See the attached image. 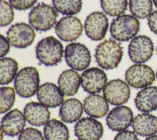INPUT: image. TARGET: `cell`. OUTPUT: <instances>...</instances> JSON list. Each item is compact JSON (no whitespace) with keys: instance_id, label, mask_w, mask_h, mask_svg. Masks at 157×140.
I'll list each match as a JSON object with an SVG mask.
<instances>
[{"instance_id":"cell-1","label":"cell","mask_w":157,"mask_h":140,"mask_svg":"<svg viewBox=\"0 0 157 140\" xmlns=\"http://www.w3.org/2000/svg\"><path fill=\"white\" fill-rule=\"evenodd\" d=\"M123 51L116 41L109 39L100 43L95 50V59L98 64L105 69L117 68L121 61Z\"/></svg>"},{"instance_id":"cell-2","label":"cell","mask_w":157,"mask_h":140,"mask_svg":"<svg viewBox=\"0 0 157 140\" xmlns=\"http://www.w3.org/2000/svg\"><path fill=\"white\" fill-rule=\"evenodd\" d=\"M64 53L61 42L53 36H48L40 40L36 47V58L40 63L52 66L59 63Z\"/></svg>"},{"instance_id":"cell-3","label":"cell","mask_w":157,"mask_h":140,"mask_svg":"<svg viewBox=\"0 0 157 140\" xmlns=\"http://www.w3.org/2000/svg\"><path fill=\"white\" fill-rule=\"evenodd\" d=\"M40 76L38 70L33 66L22 68L17 73L14 86L17 94L25 98L33 96L39 88Z\"/></svg>"},{"instance_id":"cell-4","label":"cell","mask_w":157,"mask_h":140,"mask_svg":"<svg viewBox=\"0 0 157 140\" xmlns=\"http://www.w3.org/2000/svg\"><path fill=\"white\" fill-rule=\"evenodd\" d=\"M140 29L138 19L131 15H122L115 18L110 25L112 37L119 41H128L134 38Z\"/></svg>"},{"instance_id":"cell-5","label":"cell","mask_w":157,"mask_h":140,"mask_svg":"<svg viewBox=\"0 0 157 140\" xmlns=\"http://www.w3.org/2000/svg\"><path fill=\"white\" fill-rule=\"evenodd\" d=\"M57 13L53 7L45 3L34 7L29 14L31 26L37 31H46L56 23Z\"/></svg>"},{"instance_id":"cell-6","label":"cell","mask_w":157,"mask_h":140,"mask_svg":"<svg viewBox=\"0 0 157 140\" xmlns=\"http://www.w3.org/2000/svg\"><path fill=\"white\" fill-rule=\"evenodd\" d=\"M64 58L67 65L75 71L86 69L91 60L89 49L84 44L78 42H72L66 45Z\"/></svg>"},{"instance_id":"cell-7","label":"cell","mask_w":157,"mask_h":140,"mask_svg":"<svg viewBox=\"0 0 157 140\" xmlns=\"http://www.w3.org/2000/svg\"><path fill=\"white\" fill-rule=\"evenodd\" d=\"M125 79L130 86L136 88H144L154 82L155 74L149 66L136 64L131 66L126 71Z\"/></svg>"},{"instance_id":"cell-8","label":"cell","mask_w":157,"mask_h":140,"mask_svg":"<svg viewBox=\"0 0 157 140\" xmlns=\"http://www.w3.org/2000/svg\"><path fill=\"white\" fill-rule=\"evenodd\" d=\"M154 50L151 39L145 35L134 37L128 45V55L131 60L137 64L144 63L150 59Z\"/></svg>"},{"instance_id":"cell-9","label":"cell","mask_w":157,"mask_h":140,"mask_svg":"<svg viewBox=\"0 0 157 140\" xmlns=\"http://www.w3.org/2000/svg\"><path fill=\"white\" fill-rule=\"evenodd\" d=\"M35 37L33 27L26 23H15L7 32V39L10 44L18 49H25L31 45Z\"/></svg>"},{"instance_id":"cell-10","label":"cell","mask_w":157,"mask_h":140,"mask_svg":"<svg viewBox=\"0 0 157 140\" xmlns=\"http://www.w3.org/2000/svg\"><path fill=\"white\" fill-rule=\"evenodd\" d=\"M104 97L113 106H121L129 99L131 90L124 80L117 79L110 80L103 89Z\"/></svg>"},{"instance_id":"cell-11","label":"cell","mask_w":157,"mask_h":140,"mask_svg":"<svg viewBox=\"0 0 157 140\" xmlns=\"http://www.w3.org/2000/svg\"><path fill=\"white\" fill-rule=\"evenodd\" d=\"M108 28V18L101 12L91 13L85 21L84 28L85 34L93 41H101L104 39Z\"/></svg>"},{"instance_id":"cell-12","label":"cell","mask_w":157,"mask_h":140,"mask_svg":"<svg viewBox=\"0 0 157 140\" xmlns=\"http://www.w3.org/2000/svg\"><path fill=\"white\" fill-rule=\"evenodd\" d=\"M83 25L78 18L66 16L61 18L56 24L55 31L58 37L63 41L76 40L82 34Z\"/></svg>"},{"instance_id":"cell-13","label":"cell","mask_w":157,"mask_h":140,"mask_svg":"<svg viewBox=\"0 0 157 140\" xmlns=\"http://www.w3.org/2000/svg\"><path fill=\"white\" fill-rule=\"evenodd\" d=\"M81 85L83 90L90 94L99 93L107 84L105 72L97 67L85 69L81 75Z\"/></svg>"},{"instance_id":"cell-14","label":"cell","mask_w":157,"mask_h":140,"mask_svg":"<svg viewBox=\"0 0 157 140\" xmlns=\"http://www.w3.org/2000/svg\"><path fill=\"white\" fill-rule=\"evenodd\" d=\"M74 133L80 140H99L103 135L104 128L93 117H83L75 125Z\"/></svg>"},{"instance_id":"cell-15","label":"cell","mask_w":157,"mask_h":140,"mask_svg":"<svg viewBox=\"0 0 157 140\" xmlns=\"http://www.w3.org/2000/svg\"><path fill=\"white\" fill-rule=\"evenodd\" d=\"M133 112L126 106H117L113 108L106 117L108 127L115 131H121L127 129L132 123Z\"/></svg>"},{"instance_id":"cell-16","label":"cell","mask_w":157,"mask_h":140,"mask_svg":"<svg viewBox=\"0 0 157 140\" xmlns=\"http://www.w3.org/2000/svg\"><path fill=\"white\" fill-rule=\"evenodd\" d=\"M36 94L39 102L48 107H58L63 104L64 99V94L59 87L51 82L41 85Z\"/></svg>"},{"instance_id":"cell-17","label":"cell","mask_w":157,"mask_h":140,"mask_svg":"<svg viewBox=\"0 0 157 140\" xmlns=\"http://www.w3.org/2000/svg\"><path fill=\"white\" fill-rule=\"evenodd\" d=\"M24 114L18 109L8 112L2 117L1 122V130L9 136H15L20 134L26 125Z\"/></svg>"},{"instance_id":"cell-18","label":"cell","mask_w":157,"mask_h":140,"mask_svg":"<svg viewBox=\"0 0 157 140\" xmlns=\"http://www.w3.org/2000/svg\"><path fill=\"white\" fill-rule=\"evenodd\" d=\"M24 115L26 121L33 126H40L50 120V112L48 107L40 103L31 101L24 108Z\"/></svg>"},{"instance_id":"cell-19","label":"cell","mask_w":157,"mask_h":140,"mask_svg":"<svg viewBox=\"0 0 157 140\" xmlns=\"http://www.w3.org/2000/svg\"><path fill=\"white\" fill-rule=\"evenodd\" d=\"M137 109L142 112L157 109V87L150 86L139 91L134 99Z\"/></svg>"},{"instance_id":"cell-20","label":"cell","mask_w":157,"mask_h":140,"mask_svg":"<svg viewBox=\"0 0 157 140\" xmlns=\"http://www.w3.org/2000/svg\"><path fill=\"white\" fill-rule=\"evenodd\" d=\"M132 128L142 136H150L157 133V117L147 112L138 114L134 118Z\"/></svg>"},{"instance_id":"cell-21","label":"cell","mask_w":157,"mask_h":140,"mask_svg":"<svg viewBox=\"0 0 157 140\" xmlns=\"http://www.w3.org/2000/svg\"><path fill=\"white\" fill-rule=\"evenodd\" d=\"M83 109L91 117L101 118L107 114L109 106L104 97L98 94H91L85 98Z\"/></svg>"},{"instance_id":"cell-22","label":"cell","mask_w":157,"mask_h":140,"mask_svg":"<svg viewBox=\"0 0 157 140\" xmlns=\"http://www.w3.org/2000/svg\"><path fill=\"white\" fill-rule=\"evenodd\" d=\"M83 111V106L81 101L76 98H70L64 101L61 105L59 117L66 123H74L81 117Z\"/></svg>"},{"instance_id":"cell-23","label":"cell","mask_w":157,"mask_h":140,"mask_svg":"<svg viewBox=\"0 0 157 140\" xmlns=\"http://www.w3.org/2000/svg\"><path fill=\"white\" fill-rule=\"evenodd\" d=\"M58 84L64 95L73 96L77 93L81 84L80 75L74 69H66L59 75Z\"/></svg>"},{"instance_id":"cell-24","label":"cell","mask_w":157,"mask_h":140,"mask_svg":"<svg viewBox=\"0 0 157 140\" xmlns=\"http://www.w3.org/2000/svg\"><path fill=\"white\" fill-rule=\"evenodd\" d=\"M44 134L46 140H68L69 138L67 126L56 119H52L46 123Z\"/></svg>"},{"instance_id":"cell-25","label":"cell","mask_w":157,"mask_h":140,"mask_svg":"<svg viewBox=\"0 0 157 140\" xmlns=\"http://www.w3.org/2000/svg\"><path fill=\"white\" fill-rule=\"evenodd\" d=\"M18 64L12 58L3 57L0 60V83L6 85L10 83L17 74Z\"/></svg>"},{"instance_id":"cell-26","label":"cell","mask_w":157,"mask_h":140,"mask_svg":"<svg viewBox=\"0 0 157 140\" xmlns=\"http://www.w3.org/2000/svg\"><path fill=\"white\" fill-rule=\"evenodd\" d=\"M54 8L58 12L66 15H73L82 9V0H52Z\"/></svg>"},{"instance_id":"cell-27","label":"cell","mask_w":157,"mask_h":140,"mask_svg":"<svg viewBox=\"0 0 157 140\" xmlns=\"http://www.w3.org/2000/svg\"><path fill=\"white\" fill-rule=\"evenodd\" d=\"M129 6L133 16L141 19L149 17L153 9L151 0H129Z\"/></svg>"},{"instance_id":"cell-28","label":"cell","mask_w":157,"mask_h":140,"mask_svg":"<svg viewBox=\"0 0 157 140\" xmlns=\"http://www.w3.org/2000/svg\"><path fill=\"white\" fill-rule=\"evenodd\" d=\"M100 2L103 11L112 17L121 15L128 6V0H101Z\"/></svg>"},{"instance_id":"cell-29","label":"cell","mask_w":157,"mask_h":140,"mask_svg":"<svg viewBox=\"0 0 157 140\" xmlns=\"http://www.w3.org/2000/svg\"><path fill=\"white\" fill-rule=\"evenodd\" d=\"M15 91L10 87H1L0 90V112L4 114L9 111L14 104Z\"/></svg>"},{"instance_id":"cell-30","label":"cell","mask_w":157,"mask_h":140,"mask_svg":"<svg viewBox=\"0 0 157 140\" xmlns=\"http://www.w3.org/2000/svg\"><path fill=\"white\" fill-rule=\"evenodd\" d=\"M14 18L12 6L7 1H0V25L6 26L10 24Z\"/></svg>"},{"instance_id":"cell-31","label":"cell","mask_w":157,"mask_h":140,"mask_svg":"<svg viewBox=\"0 0 157 140\" xmlns=\"http://www.w3.org/2000/svg\"><path fill=\"white\" fill-rule=\"evenodd\" d=\"M18 140H44L41 131L35 128L28 127L20 134Z\"/></svg>"},{"instance_id":"cell-32","label":"cell","mask_w":157,"mask_h":140,"mask_svg":"<svg viewBox=\"0 0 157 140\" xmlns=\"http://www.w3.org/2000/svg\"><path fill=\"white\" fill-rule=\"evenodd\" d=\"M37 0H9L10 4L15 9L25 10L32 7Z\"/></svg>"},{"instance_id":"cell-33","label":"cell","mask_w":157,"mask_h":140,"mask_svg":"<svg viewBox=\"0 0 157 140\" xmlns=\"http://www.w3.org/2000/svg\"><path fill=\"white\" fill-rule=\"evenodd\" d=\"M113 140H139L135 132L130 130L120 131L114 138Z\"/></svg>"},{"instance_id":"cell-34","label":"cell","mask_w":157,"mask_h":140,"mask_svg":"<svg viewBox=\"0 0 157 140\" xmlns=\"http://www.w3.org/2000/svg\"><path fill=\"white\" fill-rule=\"evenodd\" d=\"M148 25L150 30L157 35V10L151 12L148 17Z\"/></svg>"},{"instance_id":"cell-35","label":"cell","mask_w":157,"mask_h":140,"mask_svg":"<svg viewBox=\"0 0 157 140\" xmlns=\"http://www.w3.org/2000/svg\"><path fill=\"white\" fill-rule=\"evenodd\" d=\"M10 50V42L2 34H1V58H3Z\"/></svg>"},{"instance_id":"cell-36","label":"cell","mask_w":157,"mask_h":140,"mask_svg":"<svg viewBox=\"0 0 157 140\" xmlns=\"http://www.w3.org/2000/svg\"><path fill=\"white\" fill-rule=\"evenodd\" d=\"M145 140H157V134H153L147 137Z\"/></svg>"},{"instance_id":"cell-37","label":"cell","mask_w":157,"mask_h":140,"mask_svg":"<svg viewBox=\"0 0 157 140\" xmlns=\"http://www.w3.org/2000/svg\"><path fill=\"white\" fill-rule=\"evenodd\" d=\"M153 2V4H155V6L157 7V0H152Z\"/></svg>"},{"instance_id":"cell-38","label":"cell","mask_w":157,"mask_h":140,"mask_svg":"<svg viewBox=\"0 0 157 140\" xmlns=\"http://www.w3.org/2000/svg\"><path fill=\"white\" fill-rule=\"evenodd\" d=\"M156 79H157V70H156Z\"/></svg>"},{"instance_id":"cell-39","label":"cell","mask_w":157,"mask_h":140,"mask_svg":"<svg viewBox=\"0 0 157 140\" xmlns=\"http://www.w3.org/2000/svg\"><path fill=\"white\" fill-rule=\"evenodd\" d=\"M156 53H157V47H156Z\"/></svg>"}]
</instances>
